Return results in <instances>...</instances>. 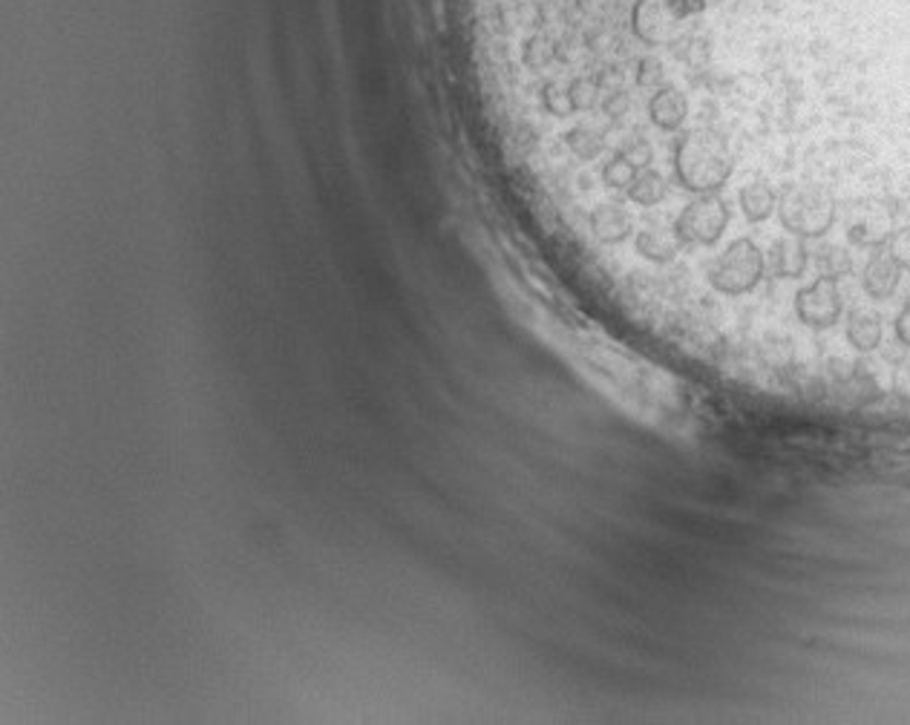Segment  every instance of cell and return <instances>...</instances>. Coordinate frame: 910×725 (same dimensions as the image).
<instances>
[{"instance_id":"10","label":"cell","mask_w":910,"mask_h":725,"mask_svg":"<svg viewBox=\"0 0 910 725\" xmlns=\"http://www.w3.org/2000/svg\"><path fill=\"white\" fill-rule=\"evenodd\" d=\"M634 248H637L642 260L665 265V262H672L681 253L683 239L677 237L674 225H646L642 230H637Z\"/></svg>"},{"instance_id":"17","label":"cell","mask_w":910,"mask_h":725,"mask_svg":"<svg viewBox=\"0 0 910 725\" xmlns=\"http://www.w3.org/2000/svg\"><path fill=\"white\" fill-rule=\"evenodd\" d=\"M816 265L818 274L830 276V280H841V276H848L853 271V260H850V253L841 245H824V248H818Z\"/></svg>"},{"instance_id":"5","label":"cell","mask_w":910,"mask_h":725,"mask_svg":"<svg viewBox=\"0 0 910 725\" xmlns=\"http://www.w3.org/2000/svg\"><path fill=\"white\" fill-rule=\"evenodd\" d=\"M729 225V207L714 193L695 197L674 219V230L683 245H714Z\"/></svg>"},{"instance_id":"20","label":"cell","mask_w":910,"mask_h":725,"mask_svg":"<svg viewBox=\"0 0 910 725\" xmlns=\"http://www.w3.org/2000/svg\"><path fill=\"white\" fill-rule=\"evenodd\" d=\"M634 84L640 90H660L665 87V67L658 56H640L634 63Z\"/></svg>"},{"instance_id":"11","label":"cell","mask_w":910,"mask_h":725,"mask_svg":"<svg viewBox=\"0 0 910 725\" xmlns=\"http://www.w3.org/2000/svg\"><path fill=\"white\" fill-rule=\"evenodd\" d=\"M899 276H902V265L890 253H873V260L867 262L862 276L864 292L871 294L873 300H887L899 288Z\"/></svg>"},{"instance_id":"12","label":"cell","mask_w":910,"mask_h":725,"mask_svg":"<svg viewBox=\"0 0 910 725\" xmlns=\"http://www.w3.org/2000/svg\"><path fill=\"white\" fill-rule=\"evenodd\" d=\"M769 262H772V271H776L778 276L799 280V276L807 271V262H809L804 237L787 234V237L776 239V242H772V251H769Z\"/></svg>"},{"instance_id":"19","label":"cell","mask_w":910,"mask_h":725,"mask_svg":"<svg viewBox=\"0 0 910 725\" xmlns=\"http://www.w3.org/2000/svg\"><path fill=\"white\" fill-rule=\"evenodd\" d=\"M614 156H623L626 162H631L637 170H646V167H651V162H654V147H651V142L642 133H628L626 139L619 142Z\"/></svg>"},{"instance_id":"3","label":"cell","mask_w":910,"mask_h":725,"mask_svg":"<svg viewBox=\"0 0 910 725\" xmlns=\"http://www.w3.org/2000/svg\"><path fill=\"white\" fill-rule=\"evenodd\" d=\"M778 213H781V225L790 234L816 239L824 237L836 222V199L822 188L795 185V188H787L784 197L778 199Z\"/></svg>"},{"instance_id":"14","label":"cell","mask_w":910,"mask_h":725,"mask_svg":"<svg viewBox=\"0 0 910 725\" xmlns=\"http://www.w3.org/2000/svg\"><path fill=\"white\" fill-rule=\"evenodd\" d=\"M563 142H565V147L579 158V162H596V158L605 153V135L591 124L570 127Z\"/></svg>"},{"instance_id":"16","label":"cell","mask_w":910,"mask_h":725,"mask_svg":"<svg viewBox=\"0 0 910 725\" xmlns=\"http://www.w3.org/2000/svg\"><path fill=\"white\" fill-rule=\"evenodd\" d=\"M848 337L859 352H873V348H879V343H882L879 314H873V311H855V314L850 317Z\"/></svg>"},{"instance_id":"6","label":"cell","mask_w":910,"mask_h":725,"mask_svg":"<svg viewBox=\"0 0 910 725\" xmlns=\"http://www.w3.org/2000/svg\"><path fill=\"white\" fill-rule=\"evenodd\" d=\"M795 311L799 320L809 329H830L839 323L841 317V292L839 280L830 276H818L816 283L801 288L795 297Z\"/></svg>"},{"instance_id":"13","label":"cell","mask_w":910,"mask_h":725,"mask_svg":"<svg viewBox=\"0 0 910 725\" xmlns=\"http://www.w3.org/2000/svg\"><path fill=\"white\" fill-rule=\"evenodd\" d=\"M778 207L776 190L769 188L767 181H749L744 190H741V211L749 222H764L772 216V211Z\"/></svg>"},{"instance_id":"2","label":"cell","mask_w":910,"mask_h":725,"mask_svg":"<svg viewBox=\"0 0 910 725\" xmlns=\"http://www.w3.org/2000/svg\"><path fill=\"white\" fill-rule=\"evenodd\" d=\"M704 9V0H631L626 29L642 47H672L683 24Z\"/></svg>"},{"instance_id":"23","label":"cell","mask_w":910,"mask_h":725,"mask_svg":"<svg viewBox=\"0 0 910 725\" xmlns=\"http://www.w3.org/2000/svg\"><path fill=\"white\" fill-rule=\"evenodd\" d=\"M855 369H859V366H853V362H848V360H832V375H836L839 380H853Z\"/></svg>"},{"instance_id":"9","label":"cell","mask_w":910,"mask_h":725,"mask_svg":"<svg viewBox=\"0 0 910 725\" xmlns=\"http://www.w3.org/2000/svg\"><path fill=\"white\" fill-rule=\"evenodd\" d=\"M686 119H689V102H686V95H683L681 90L665 84V87L651 93L649 121L658 127V130L674 133V130H681V127L686 124Z\"/></svg>"},{"instance_id":"8","label":"cell","mask_w":910,"mask_h":725,"mask_svg":"<svg viewBox=\"0 0 910 725\" xmlns=\"http://www.w3.org/2000/svg\"><path fill=\"white\" fill-rule=\"evenodd\" d=\"M588 228L602 245H619L634 234V219L619 202H600L588 213Z\"/></svg>"},{"instance_id":"18","label":"cell","mask_w":910,"mask_h":725,"mask_svg":"<svg viewBox=\"0 0 910 725\" xmlns=\"http://www.w3.org/2000/svg\"><path fill=\"white\" fill-rule=\"evenodd\" d=\"M637 174H640V170L623 156H611L608 162L602 165V181H605V188L617 190V193H628Z\"/></svg>"},{"instance_id":"1","label":"cell","mask_w":910,"mask_h":725,"mask_svg":"<svg viewBox=\"0 0 910 725\" xmlns=\"http://www.w3.org/2000/svg\"><path fill=\"white\" fill-rule=\"evenodd\" d=\"M735 170V156L729 144L712 130H689L674 147V176L681 188L697 197L721 190Z\"/></svg>"},{"instance_id":"22","label":"cell","mask_w":910,"mask_h":725,"mask_svg":"<svg viewBox=\"0 0 910 725\" xmlns=\"http://www.w3.org/2000/svg\"><path fill=\"white\" fill-rule=\"evenodd\" d=\"M896 337H899L902 346L910 348V300L905 302L902 314L896 317Z\"/></svg>"},{"instance_id":"15","label":"cell","mask_w":910,"mask_h":725,"mask_svg":"<svg viewBox=\"0 0 910 725\" xmlns=\"http://www.w3.org/2000/svg\"><path fill=\"white\" fill-rule=\"evenodd\" d=\"M665 193H669V185H665L663 176H660L654 167H646V170L637 174V179H634V185L628 188L626 197L631 199L634 205L654 207L663 202Z\"/></svg>"},{"instance_id":"7","label":"cell","mask_w":910,"mask_h":725,"mask_svg":"<svg viewBox=\"0 0 910 725\" xmlns=\"http://www.w3.org/2000/svg\"><path fill=\"white\" fill-rule=\"evenodd\" d=\"M848 237L862 248H879L894 237V211L882 202H862L850 211Z\"/></svg>"},{"instance_id":"4","label":"cell","mask_w":910,"mask_h":725,"mask_svg":"<svg viewBox=\"0 0 910 725\" xmlns=\"http://www.w3.org/2000/svg\"><path fill=\"white\" fill-rule=\"evenodd\" d=\"M767 271V260L760 253L758 245L753 239H735L726 251L721 253V260L714 262L712 269V285L721 294H746L753 292L755 285L764 280Z\"/></svg>"},{"instance_id":"21","label":"cell","mask_w":910,"mask_h":725,"mask_svg":"<svg viewBox=\"0 0 910 725\" xmlns=\"http://www.w3.org/2000/svg\"><path fill=\"white\" fill-rule=\"evenodd\" d=\"M887 253H890L902 269H910V225L902 230H894V237L887 239Z\"/></svg>"}]
</instances>
